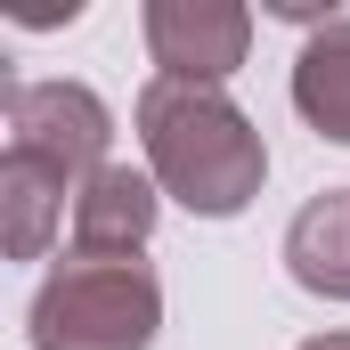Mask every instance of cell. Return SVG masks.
Masks as SVG:
<instances>
[{"label":"cell","mask_w":350,"mask_h":350,"mask_svg":"<svg viewBox=\"0 0 350 350\" xmlns=\"http://www.w3.org/2000/svg\"><path fill=\"white\" fill-rule=\"evenodd\" d=\"M139 147L163 196H179L196 220H237L269 179V147L253 114L212 82H155L139 90Z\"/></svg>","instance_id":"1"},{"label":"cell","mask_w":350,"mask_h":350,"mask_svg":"<svg viewBox=\"0 0 350 350\" xmlns=\"http://www.w3.org/2000/svg\"><path fill=\"white\" fill-rule=\"evenodd\" d=\"M163 285L139 253H74L41 277L25 334L33 350H155Z\"/></svg>","instance_id":"2"},{"label":"cell","mask_w":350,"mask_h":350,"mask_svg":"<svg viewBox=\"0 0 350 350\" xmlns=\"http://www.w3.org/2000/svg\"><path fill=\"white\" fill-rule=\"evenodd\" d=\"M106 139H114V114L106 98L82 82H8V155H33L57 179H74L82 196L90 172H106Z\"/></svg>","instance_id":"3"},{"label":"cell","mask_w":350,"mask_h":350,"mask_svg":"<svg viewBox=\"0 0 350 350\" xmlns=\"http://www.w3.org/2000/svg\"><path fill=\"white\" fill-rule=\"evenodd\" d=\"M253 49V8L245 0H147V57L163 82H228Z\"/></svg>","instance_id":"4"},{"label":"cell","mask_w":350,"mask_h":350,"mask_svg":"<svg viewBox=\"0 0 350 350\" xmlns=\"http://www.w3.org/2000/svg\"><path fill=\"white\" fill-rule=\"evenodd\" d=\"M155 212H163L155 172H131V163L90 172L74 196V253H147Z\"/></svg>","instance_id":"5"},{"label":"cell","mask_w":350,"mask_h":350,"mask_svg":"<svg viewBox=\"0 0 350 350\" xmlns=\"http://www.w3.org/2000/svg\"><path fill=\"white\" fill-rule=\"evenodd\" d=\"M285 269L301 293L318 301H350V187H326L293 212L285 228Z\"/></svg>","instance_id":"6"},{"label":"cell","mask_w":350,"mask_h":350,"mask_svg":"<svg viewBox=\"0 0 350 350\" xmlns=\"http://www.w3.org/2000/svg\"><path fill=\"white\" fill-rule=\"evenodd\" d=\"M66 196H74V179H57L49 163L0 155V245H8V261H41L49 253V237L66 220Z\"/></svg>","instance_id":"7"},{"label":"cell","mask_w":350,"mask_h":350,"mask_svg":"<svg viewBox=\"0 0 350 350\" xmlns=\"http://www.w3.org/2000/svg\"><path fill=\"white\" fill-rule=\"evenodd\" d=\"M293 106L318 139L350 147V16H326L293 57Z\"/></svg>","instance_id":"8"},{"label":"cell","mask_w":350,"mask_h":350,"mask_svg":"<svg viewBox=\"0 0 350 350\" xmlns=\"http://www.w3.org/2000/svg\"><path fill=\"white\" fill-rule=\"evenodd\" d=\"M82 16V0L74 8H57V0H16V25H74Z\"/></svg>","instance_id":"9"},{"label":"cell","mask_w":350,"mask_h":350,"mask_svg":"<svg viewBox=\"0 0 350 350\" xmlns=\"http://www.w3.org/2000/svg\"><path fill=\"white\" fill-rule=\"evenodd\" d=\"M301 350H350V334H318V342H301Z\"/></svg>","instance_id":"10"}]
</instances>
